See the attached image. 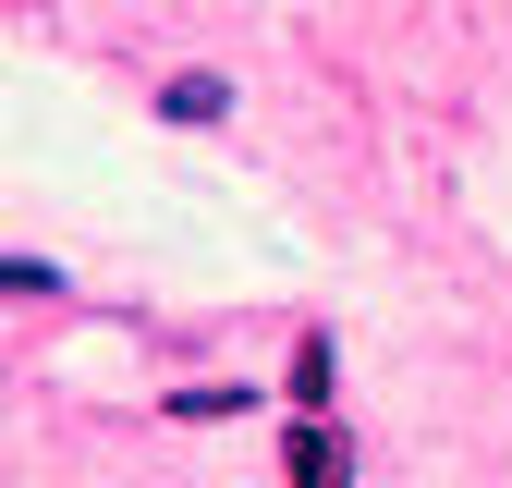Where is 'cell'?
Returning <instances> with one entry per match:
<instances>
[{"label":"cell","instance_id":"3","mask_svg":"<svg viewBox=\"0 0 512 488\" xmlns=\"http://www.w3.org/2000/svg\"><path fill=\"white\" fill-rule=\"evenodd\" d=\"M293 403H305V415L330 403V342H293Z\"/></svg>","mask_w":512,"mask_h":488},{"label":"cell","instance_id":"4","mask_svg":"<svg viewBox=\"0 0 512 488\" xmlns=\"http://www.w3.org/2000/svg\"><path fill=\"white\" fill-rule=\"evenodd\" d=\"M244 403H256V391H232V379H208V391H183L171 415H196V427H220V415H244Z\"/></svg>","mask_w":512,"mask_h":488},{"label":"cell","instance_id":"1","mask_svg":"<svg viewBox=\"0 0 512 488\" xmlns=\"http://www.w3.org/2000/svg\"><path fill=\"white\" fill-rule=\"evenodd\" d=\"M281 464H293V488H354V440L330 415H293L281 427Z\"/></svg>","mask_w":512,"mask_h":488},{"label":"cell","instance_id":"2","mask_svg":"<svg viewBox=\"0 0 512 488\" xmlns=\"http://www.w3.org/2000/svg\"><path fill=\"white\" fill-rule=\"evenodd\" d=\"M159 110H171V122H220V110H232V86H220V74H171V86H159Z\"/></svg>","mask_w":512,"mask_h":488}]
</instances>
